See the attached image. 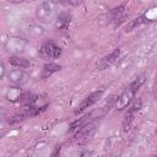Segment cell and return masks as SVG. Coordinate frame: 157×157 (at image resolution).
Here are the masks:
<instances>
[{
    "instance_id": "6da1fadb",
    "label": "cell",
    "mask_w": 157,
    "mask_h": 157,
    "mask_svg": "<svg viewBox=\"0 0 157 157\" xmlns=\"http://www.w3.org/2000/svg\"><path fill=\"white\" fill-rule=\"evenodd\" d=\"M55 12V2L52 1H44L37 6L36 16L42 22H49Z\"/></svg>"
},
{
    "instance_id": "7a4b0ae2",
    "label": "cell",
    "mask_w": 157,
    "mask_h": 157,
    "mask_svg": "<svg viewBox=\"0 0 157 157\" xmlns=\"http://www.w3.org/2000/svg\"><path fill=\"white\" fill-rule=\"evenodd\" d=\"M61 54V48L53 40H47L40 47V55L45 59H56Z\"/></svg>"
},
{
    "instance_id": "3957f363",
    "label": "cell",
    "mask_w": 157,
    "mask_h": 157,
    "mask_svg": "<svg viewBox=\"0 0 157 157\" xmlns=\"http://www.w3.org/2000/svg\"><path fill=\"white\" fill-rule=\"evenodd\" d=\"M134 96H135V93H134L130 88L124 90V91L115 98V101H114V105H115V108H117L118 110H123V109H125V108L129 107L130 103L134 101Z\"/></svg>"
},
{
    "instance_id": "277c9868",
    "label": "cell",
    "mask_w": 157,
    "mask_h": 157,
    "mask_svg": "<svg viewBox=\"0 0 157 157\" xmlns=\"http://www.w3.org/2000/svg\"><path fill=\"white\" fill-rule=\"evenodd\" d=\"M103 90H99V91H94V92H92L91 94H88L78 105H77V108L75 109V114H78V113H81V112H83L85 109H87V108H90L91 105H93L96 102H98L101 98H102V96H103Z\"/></svg>"
},
{
    "instance_id": "5b68a950",
    "label": "cell",
    "mask_w": 157,
    "mask_h": 157,
    "mask_svg": "<svg viewBox=\"0 0 157 157\" xmlns=\"http://www.w3.org/2000/svg\"><path fill=\"white\" fill-rule=\"evenodd\" d=\"M7 78L11 83L16 86H21L29 81V75L21 69H13L7 74Z\"/></svg>"
},
{
    "instance_id": "8992f818",
    "label": "cell",
    "mask_w": 157,
    "mask_h": 157,
    "mask_svg": "<svg viewBox=\"0 0 157 157\" xmlns=\"http://www.w3.org/2000/svg\"><path fill=\"white\" fill-rule=\"evenodd\" d=\"M119 55H120V49H119V48L114 49L109 55L104 56L103 59H101L99 63H97V69H98V70H103V69H105L107 66H109L110 64H113V63L119 58Z\"/></svg>"
},
{
    "instance_id": "52a82bcc",
    "label": "cell",
    "mask_w": 157,
    "mask_h": 157,
    "mask_svg": "<svg viewBox=\"0 0 157 157\" xmlns=\"http://www.w3.org/2000/svg\"><path fill=\"white\" fill-rule=\"evenodd\" d=\"M26 44H27V42H26L25 39L12 37V38H10V39L7 40L6 47H7L9 50H11V52H13V53H20V52H23Z\"/></svg>"
},
{
    "instance_id": "ba28073f",
    "label": "cell",
    "mask_w": 157,
    "mask_h": 157,
    "mask_svg": "<svg viewBox=\"0 0 157 157\" xmlns=\"http://www.w3.org/2000/svg\"><path fill=\"white\" fill-rule=\"evenodd\" d=\"M22 90L20 88V86H11L7 88L6 93H5V97L7 101L10 102H18L21 98H22Z\"/></svg>"
},
{
    "instance_id": "9c48e42d",
    "label": "cell",
    "mask_w": 157,
    "mask_h": 157,
    "mask_svg": "<svg viewBox=\"0 0 157 157\" xmlns=\"http://www.w3.org/2000/svg\"><path fill=\"white\" fill-rule=\"evenodd\" d=\"M94 131H96V126H94V124H92V123H87V124H85L81 129L77 130V132H76V137H83V139H86V137H91V136L94 134Z\"/></svg>"
},
{
    "instance_id": "30bf717a",
    "label": "cell",
    "mask_w": 157,
    "mask_h": 157,
    "mask_svg": "<svg viewBox=\"0 0 157 157\" xmlns=\"http://www.w3.org/2000/svg\"><path fill=\"white\" fill-rule=\"evenodd\" d=\"M70 20H71V16L70 13L67 12H60L58 18H56V22H55V27L58 29H66L67 26L70 25Z\"/></svg>"
},
{
    "instance_id": "8fae6325",
    "label": "cell",
    "mask_w": 157,
    "mask_h": 157,
    "mask_svg": "<svg viewBox=\"0 0 157 157\" xmlns=\"http://www.w3.org/2000/svg\"><path fill=\"white\" fill-rule=\"evenodd\" d=\"M9 61H10V64H11L12 66H16V67H20V69H27V67L31 66V63H29L27 59H25V58H22V56H18V55H12V56H10Z\"/></svg>"
},
{
    "instance_id": "7c38bea8",
    "label": "cell",
    "mask_w": 157,
    "mask_h": 157,
    "mask_svg": "<svg viewBox=\"0 0 157 157\" xmlns=\"http://www.w3.org/2000/svg\"><path fill=\"white\" fill-rule=\"evenodd\" d=\"M60 69H61L60 65H58V64H55V63H48V64H45V65L43 66L42 72H40V77H42V78L49 77L50 75H53L54 72L59 71Z\"/></svg>"
},
{
    "instance_id": "4fadbf2b",
    "label": "cell",
    "mask_w": 157,
    "mask_h": 157,
    "mask_svg": "<svg viewBox=\"0 0 157 157\" xmlns=\"http://www.w3.org/2000/svg\"><path fill=\"white\" fill-rule=\"evenodd\" d=\"M146 78H147V76H146V74H142V75H140V76H137L132 82H131V85L129 86V88L134 92V93H136V91L146 82Z\"/></svg>"
},
{
    "instance_id": "5bb4252c",
    "label": "cell",
    "mask_w": 157,
    "mask_h": 157,
    "mask_svg": "<svg viewBox=\"0 0 157 157\" xmlns=\"http://www.w3.org/2000/svg\"><path fill=\"white\" fill-rule=\"evenodd\" d=\"M88 118H90V115H85V117H82V118H80V119H77V120H75V121H72L71 125H70V128H69V131L72 132V131H77L78 129H81L85 124H87Z\"/></svg>"
},
{
    "instance_id": "9a60e30c",
    "label": "cell",
    "mask_w": 157,
    "mask_h": 157,
    "mask_svg": "<svg viewBox=\"0 0 157 157\" xmlns=\"http://www.w3.org/2000/svg\"><path fill=\"white\" fill-rule=\"evenodd\" d=\"M44 33V28L39 25H31L28 27V34L31 37H39Z\"/></svg>"
},
{
    "instance_id": "2e32d148",
    "label": "cell",
    "mask_w": 157,
    "mask_h": 157,
    "mask_svg": "<svg viewBox=\"0 0 157 157\" xmlns=\"http://www.w3.org/2000/svg\"><path fill=\"white\" fill-rule=\"evenodd\" d=\"M134 120V114H130V113H126L125 115V119L123 121V130L126 132L130 130V126H131V123Z\"/></svg>"
},
{
    "instance_id": "e0dca14e",
    "label": "cell",
    "mask_w": 157,
    "mask_h": 157,
    "mask_svg": "<svg viewBox=\"0 0 157 157\" xmlns=\"http://www.w3.org/2000/svg\"><path fill=\"white\" fill-rule=\"evenodd\" d=\"M130 104H131V105H130V108L128 109V113H130V114H135V113L141 108V105H142V101L139 98V99H135L134 102H131Z\"/></svg>"
},
{
    "instance_id": "ac0fdd59",
    "label": "cell",
    "mask_w": 157,
    "mask_h": 157,
    "mask_svg": "<svg viewBox=\"0 0 157 157\" xmlns=\"http://www.w3.org/2000/svg\"><path fill=\"white\" fill-rule=\"evenodd\" d=\"M7 117V110L5 108H0V121H4Z\"/></svg>"
},
{
    "instance_id": "d6986e66",
    "label": "cell",
    "mask_w": 157,
    "mask_h": 157,
    "mask_svg": "<svg viewBox=\"0 0 157 157\" xmlns=\"http://www.w3.org/2000/svg\"><path fill=\"white\" fill-rule=\"evenodd\" d=\"M59 153H60V146H55V148L53 150L50 157H59Z\"/></svg>"
},
{
    "instance_id": "ffe728a7",
    "label": "cell",
    "mask_w": 157,
    "mask_h": 157,
    "mask_svg": "<svg viewBox=\"0 0 157 157\" xmlns=\"http://www.w3.org/2000/svg\"><path fill=\"white\" fill-rule=\"evenodd\" d=\"M4 75H5V66L2 64H0V80L4 77Z\"/></svg>"
},
{
    "instance_id": "44dd1931",
    "label": "cell",
    "mask_w": 157,
    "mask_h": 157,
    "mask_svg": "<svg viewBox=\"0 0 157 157\" xmlns=\"http://www.w3.org/2000/svg\"><path fill=\"white\" fill-rule=\"evenodd\" d=\"M91 155V151H86V152H83L82 155H81V157H88Z\"/></svg>"
},
{
    "instance_id": "7402d4cb",
    "label": "cell",
    "mask_w": 157,
    "mask_h": 157,
    "mask_svg": "<svg viewBox=\"0 0 157 157\" xmlns=\"http://www.w3.org/2000/svg\"><path fill=\"white\" fill-rule=\"evenodd\" d=\"M155 157H156V156H155Z\"/></svg>"
}]
</instances>
